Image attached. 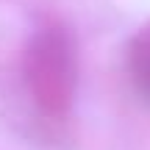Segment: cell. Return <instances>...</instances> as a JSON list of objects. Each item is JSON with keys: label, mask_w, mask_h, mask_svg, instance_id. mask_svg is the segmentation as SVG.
Listing matches in <instances>:
<instances>
[{"label": "cell", "mask_w": 150, "mask_h": 150, "mask_svg": "<svg viewBox=\"0 0 150 150\" xmlns=\"http://www.w3.org/2000/svg\"><path fill=\"white\" fill-rule=\"evenodd\" d=\"M22 78L33 106L45 117L70 114L78 92V50L61 22H45L33 31L22 56Z\"/></svg>", "instance_id": "obj_1"}, {"label": "cell", "mask_w": 150, "mask_h": 150, "mask_svg": "<svg viewBox=\"0 0 150 150\" xmlns=\"http://www.w3.org/2000/svg\"><path fill=\"white\" fill-rule=\"evenodd\" d=\"M128 75L134 81L136 92H142L145 97H150V25L139 28L128 42Z\"/></svg>", "instance_id": "obj_2"}]
</instances>
